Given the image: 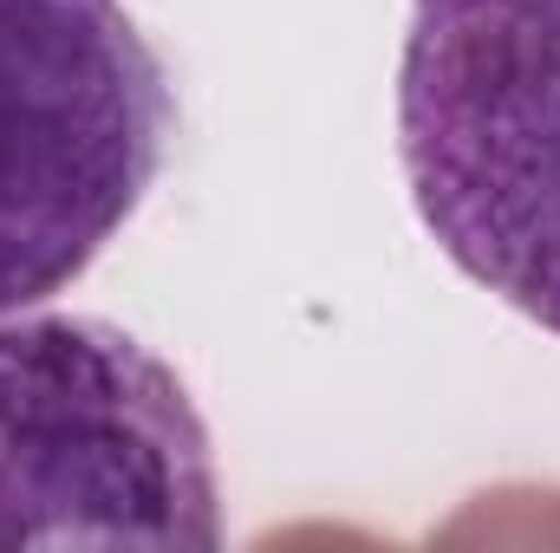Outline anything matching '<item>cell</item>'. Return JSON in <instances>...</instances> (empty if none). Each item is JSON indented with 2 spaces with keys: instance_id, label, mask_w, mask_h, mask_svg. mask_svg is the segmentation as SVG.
<instances>
[{
  "instance_id": "6da1fadb",
  "label": "cell",
  "mask_w": 560,
  "mask_h": 553,
  "mask_svg": "<svg viewBox=\"0 0 560 553\" xmlns=\"http://www.w3.org/2000/svg\"><path fill=\"white\" fill-rule=\"evenodd\" d=\"M0 548H222L189 385L98 313H0Z\"/></svg>"
},
{
  "instance_id": "7a4b0ae2",
  "label": "cell",
  "mask_w": 560,
  "mask_h": 553,
  "mask_svg": "<svg viewBox=\"0 0 560 553\" xmlns=\"http://www.w3.org/2000/svg\"><path fill=\"white\" fill-rule=\"evenodd\" d=\"M398 163L430 242L560 332V0H411Z\"/></svg>"
},
{
  "instance_id": "3957f363",
  "label": "cell",
  "mask_w": 560,
  "mask_h": 553,
  "mask_svg": "<svg viewBox=\"0 0 560 553\" xmlns=\"http://www.w3.org/2000/svg\"><path fill=\"white\" fill-rule=\"evenodd\" d=\"M176 143V79L125 0H0V313L131 228Z\"/></svg>"
}]
</instances>
